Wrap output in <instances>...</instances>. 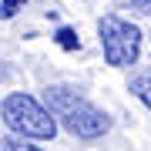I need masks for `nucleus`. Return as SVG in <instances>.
Masks as SVG:
<instances>
[{"label": "nucleus", "mask_w": 151, "mask_h": 151, "mask_svg": "<svg viewBox=\"0 0 151 151\" xmlns=\"http://www.w3.org/2000/svg\"><path fill=\"white\" fill-rule=\"evenodd\" d=\"M128 91H131V94H134L138 101L151 111V70H141V74H134V77L128 81Z\"/></svg>", "instance_id": "4"}, {"label": "nucleus", "mask_w": 151, "mask_h": 151, "mask_svg": "<svg viewBox=\"0 0 151 151\" xmlns=\"http://www.w3.org/2000/svg\"><path fill=\"white\" fill-rule=\"evenodd\" d=\"M0 118H4L7 131L14 138H24V141H50L57 134V121L44 104L37 101L34 94H24V91H14L4 97L0 104Z\"/></svg>", "instance_id": "2"}, {"label": "nucleus", "mask_w": 151, "mask_h": 151, "mask_svg": "<svg viewBox=\"0 0 151 151\" xmlns=\"http://www.w3.org/2000/svg\"><path fill=\"white\" fill-rule=\"evenodd\" d=\"M44 108L54 114V121L67 134L81 138V141H97L111 131V118L101 108H94L87 97H81L70 87H47L44 91Z\"/></svg>", "instance_id": "1"}, {"label": "nucleus", "mask_w": 151, "mask_h": 151, "mask_svg": "<svg viewBox=\"0 0 151 151\" xmlns=\"http://www.w3.org/2000/svg\"><path fill=\"white\" fill-rule=\"evenodd\" d=\"M97 40H101V54L111 67H131L141 57L145 34H141L138 24L124 20L118 14H104L97 20Z\"/></svg>", "instance_id": "3"}, {"label": "nucleus", "mask_w": 151, "mask_h": 151, "mask_svg": "<svg viewBox=\"0 0 151 151\" xmlns=\"http://www.w3.org/2000/svg\"><path fill=\"white\" fill-rule=\"evenodd\" d=\"M0 151H44V148H37V145H27L24 138H0Z\"/></svg>", "instance_id": "5"}, {"label": "nucleus", "mask_w": 151, "mask_h": 151, "mask_svg": "<svg viewBox=\"0 0 151 151\" xmlns=\"http://www.w3.org/2000/svg\"><path fill=\"white\" fill-rule=\"evenodd\" d=\"M121 4H131V7H141V10H151V0H121Z\"/></svg>", "instance_id": "7"}, {"label": "nucleus", "mask_w": 151, "mask_h": 151, "mask_svg": "<svg viewBox=\"0 0 151 151\" xmlns=\"http://www.w3.org/2000/svg\"><path fill=\"white\" fill-rule=\"evenodd\" d=\"M24 4H27V0H4V4H0V20H10Z\"/></svg>", "instance_id": "6"}, {"label": "nucleus", "mask_w": 151, "mask_h": 151, "mask_svg": "<svg viewBox=\"0 0 151 151\" xmlns=\"http://www.w3.org/2000/svg\"><path fill=\"white\" fill-rule=\"evenodd\" d=\"M60 44H64V47H74V34H70V30H60Z\"/></svg>", "instance_id": "8"}]
</instances>
